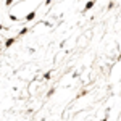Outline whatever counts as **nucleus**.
<instances>
[{"label":"nucleus","instance_id":"1","mask_svg":"<svg viewBox=\"0 0 121 121\" xmlns=\"http://www.w3.org/2000/svg\"><path fill=\"white\" fill-rule=\"evenodd\" d=\"M95 3H97V0H89L87 3H86V7H84L82 10V13H87V11H91V10L95 7Z\"/></svg>","mask_w":121,"mask_h":121},{"label":"nucleus","instance_id":"6","mask_svg":"<svg viewBox=\"0 0 121 121\" xmlns=\"http://www.w3.org/2000/svg\"><path fill=\"white\" fill-rule=\"evenodd\" d=\"M13 42H15V39H8V40H7V44H5V45H7V47H10V45H11V44H13Z\"/></svg>","mask_w":121,"mask_h":121},{"label":"nucleus","instance_id":"2","mask_svg":"<svg viewBox=\"0 0 121 121\" xmlns=\"http://www.w3.org/2000/svg\"><path fill=\"white\" fill-rule=\"evenodd\" d=\"M42 78H44V79H47V81H48V79H50V78H52V71H47V73H44V76H42Z\"/></svg>","mask_w":121,"mask_h":121},{"label":"nucleus","instance_id":"3","mask_svg":"<svg viewBox=\"0 0 121 121\" xmlns=\"http://www.w3.org/2000/svg\"><path fill=\"white\" fill-rule=\"evenodd\" d=\"M113 8H115V2H113V0H110V2H108V7H107V10H110V11H112Z\"/></svg>","mask_w":121,"mask_h":121},{"label":"nucleus","instance_id":"5","mask_svg":"<svg viewBox=\"0 0 121 121\" xmlns=\"http://www.w3.org/2000/svg\"><path fill=\"white\" fill-rule=\"evenodd\" d=\"M53 94H55V89H50V91H48V94H47V99H48V97H52Z\"/></svg>","mask_w":121,"mask_h":121},{"label":"nucleus","instance_id":"7","mask_svg":"<svg viewBox=\"0 0 121 121\" xmlns=\"http://www.w3.org/2000/svg\"><path fill=\"white\" fill-rule=\"evenodd\" d=\"M108 112H110V108H107V115H105V118H102L100 121H108Z\"/></svg>","mask_w":121,"mask_h":121},{"label":"nucleus","instance_id":"4","mask_svg":"<svg viewBox=\"0 0 121 121\" xmlns=\"http://www.w3.org/2000/svg\"><path fill=\"white\" fill-rule=\"evenodd\" d=\"M34 16H36V11H32V13H29L28 16H26V19H28V21H31V19H34Z\"/></svg>","mask_w":121,"mask_h":121}]
</instances>
